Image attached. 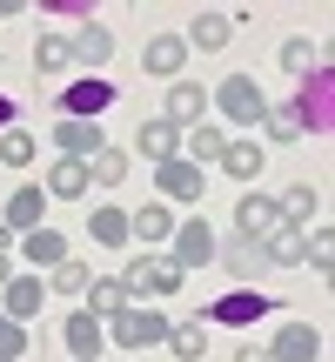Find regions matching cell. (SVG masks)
I'll return each instance as SVG.
<instances>
[{
    "label": "cell",
    "mask_w": 335,
    "mask_h": 362,
    "mask_svg": "<svg viewBox=\"0 0 335 362\" xmlns=\"http://www.w3.org/2000/svg\"><path fill=\"white\" fill-rule=\"evenodd\" d=\"M7 248H13V228H0V255H7Z\"/></svg>",
    "instance_id": "obj_43"
},
{
    "label": "cell",
    "mask_w": 335,
    "mask_h": 362,
    "mask_svg": "<svg viewBox=\"0 0 335 362\" xmlns=\"http://www.w3.org/2000/svg\"><path fill=\"white\" fill-rule=\"evenodd\" d=\"M40 302H47V275H7V296H0V315L7 322H34L40 315Z\"/></svg>",
    "instance_id": "obj_11"
},
{
    "label": "cell",
    "mask_w": 335,
    "mask_h": 362,
    "mask_svg": "<svg viewBox=\"0 0 335 362\" xmlns=\"http://www.w3.org/2000/svg\"><path fill=\"white\" fill-rule=\"evenodd\" d=\"M161 121H168V128H181V134H188L194 121H208V88H201V81H168Z\"/></svg>",
    "instance_id": "obj_10"
},
{
    "label": "cell",
    "mask_w": 335,
    "mask_h": 362,
    "mask_svg": "<svg viewBox=\"0 0 335 362\" xmlns=\"http://www.w3.org/2000/svg\"><path fill=\"white\" fill-rule=\"evenodd\" d=\"M34 67H40V74H67V67H74L67 40H61V34H40V47H34Z\"/></svg>",
    "instance_id": "obj_35"
},
{
    "label": "cell",
    "mask_w": 335,
    "mask_h": 362,
    "mask_svg": "<svg viewBox=\"0 0 335 362\" xmlns=\"http://www.w3.org/2000/svg\"><path fill=\"white\" fill-rule=\"evenodd\" d=\"M88 181L94 188H121V181H128V155H121V148H101V155L88 161Z\"/></svg>",
    "instance_id": "obj_32"
},
{
    "label": "cell",
    "mask_w": 335,
    "mask_h": 362,
    "mask_svg": "<svg viewBox=\"0 0 335 362\" xmlns=\"http://www.w3.org/2000/svg\"><path fill=\"white\" fill-rule=\"evenodd\" d=\"M141 67H148L155 81H181V67H188V40H181V34H148Z\"/></svg>",
    "instance_id": "obj_14"
},
{
    "label": "cell",
    "mask_w": 335,
    "mask_h": 362,
    "mask_svg": "<svg viewBox=\"0 0 335 362\" xmlns=\"http://www.w3.org/2000/svg\"><path fill=\"white\" fill-rule=\"evenodd\" d=\"M20 356H27V329L0 315V362H20Z\"/></svg>",
    "instance_id": "obj_38"
},
{
    "label": "cell",
    "mask_w": 335,
    "mask_h": 362,
    "mask_svg": "<svg viewBox=\"0 0 335 362\" xmlns=\"http://www.w3.org/2000/svg\"><path fill=\"white\" fill-rule=\"evenodd\" d=\"M261 134H269V141H302L309 128H302L295 101H288V107H269V115H261Z\"/></svg>",
    "instance_id": "obj_33"
},
{
    "label": "cell",
    "mask_w": 335,
    "mask_h": 362,
    "mask_svg": "<svg viewBox=\"0 0 335 362\" xmlns=\"http://www.w3.org/2000/svg\"><path fill=\"white\" fill-rule=\"evenodd\" d=\"M295 115H302V128H309V134H329L335 128V74H329V67H315V74L302 81Z\"/></svg>",
    "instance_id": "obj_7"
},
{
    "label": "cell",
    "mask_w": 335,
    "mask_h": 362,
    "mask_svg": "<svg viewBox=\"0 0 335 362\" xmlns=\"http://www.w3.org/2000/svg\"><path fill=\"white\" fill-rule=\"evenodd\" d=\"M168 315L161 309H148V302H128V309L121 315H107V342H114V349H128V356H141V349H161L168 342Z\"/></svg>",
    "instance_id": "obj_1"
},
{
    "label": "cell",
    "mask_w": 335,
    "mask_h": 362,
    "mask_svg": "<svg viewBox=\"0 0 335 362\" xmlns=\"http://www.w3.org/2000/svg\"><path fill=\"white\" fill-rule=\"evenodd\" d=\"M134 155H148V168L175 161V155H181V128H168V121H141V134H134Z\"/></svg>",
    "instance_id": "obj_22"
},
{
    "label": "cell",
    "mask_w": 335,
    "mask_h": 362,
    "mask_svg": "<svg viewBox=\"0 0 335 362\" xmlns=\"http://www.w3.org/2000/svg\"><path fill=\"white\" fill-rule=\"evenodd\" d=\"M61 121H101L107 107H114V81H101V74H81V81H67L61 88Z\"/></svg>",
    "instance_id": "obj_6"
},
{
    "label": "cell",
    "mask_w": 335,
    "mask_h": 362,
    "mask_svg": "<svg viewBox=\"0 0 335 362\" xmlns=\"http://www.w3.org/2000/svg\"><path fill=\"white\" fill-rule=\"evenodd\" d=\"M282 67H288V74H302V81H309L315 67H322V47H315V40H282Z\"/></svg>",
    "instance_id": "obj_34"
},
{
    "label": "cell",
    "mask_w": 335,
    "mask_h": 362,
    "mask_svg": "<svg viewBox=\"0 0 335 362\" xmlns=\"http://www.w3.org/2000/svg\"><path fill=\"white\" fill-rule=\"evenodd\" d=\"M7 275H13V262H7V255H0V288H7Z\"/></svg>",
    "instance_id": "obj_42"
},
{
    "label": "cell",
    "mask_w": 335,
    "mask_h": 362,
    "mask_svg": "<svg viewBox=\"0 0 335 362\" xmlns=\"http://www.w3.org/2000/svg\"><path fill=\"white\" fill-rule=\"evenodd\" d=\"M181 282H188V275H181L168 255H148V248L128 262V269H121V288H128V302H148V309H155L161 296H175Z\"/></svg>",
    "instance_id": "obj_2"
},
{
    "label": "cell",
    "mask_w": 335,
    "mask_h": 362,
    "mask_svg": "<svg viewBox=\"0 0 335 362\" xmlns=\"http://www.w3.org/2000/svg\"><path fill=\"white\" fill-rule=\"evenodd\" d=\"M181 40H188V54H194V47H201V54H221V47L235 40V21H228L221 7H201V13L188 21V34H181Z\"/></svg>",
    "instance_id": "obj_15"
},
{
    "label": "cell",
    "mask_w": 335,
    "mask_h": 362,
    "mask_svg": "<svg viewBox=\"0 0 335 362\" xmlns=\"http://www.w3.org/2000/svg\"><path fill=\"white\" fill-rule=\"evenodd\" d=\"M215 228H208V215H194V221H175V235H168V262H175L181 275L188 269H208L215 262Z\"/></svg>",
    "instance_id": "obj_5"
},
{
    "label": "cell",
    "mask_w": 335,
    "mask_h": 362,
    "mask_svg": "<svg viewBox=\"0 0 335 362\" xmlns=\"http://www.w3.org/2000/svg\"><path fill=\"white\" fill-rule=\"evenodd\" d=\"M208 107H221V121H228V128H261V115H269V94H261L255 74H228L215 94H208Z\"/></svg>",
    "instance_id": "obj_3"
},
{
    "label": "cell",
    "mask_w": 335,
    "mask_h": 362,
    "mask_svg": "<svg viewBox=\"0 0 335 362\" xmlns=\"http://www.w3.org/2000/svg\"><path fill=\"white\" fill-rule=\"evenodd\" d=\"M88 235H94V248H128V208H94Z\"/></svg>",
    "instance_id": "obj_28"
},
{
    "label": "cell",
    "mask_w": 335,
    "mask_h": 362,
    "mask_svg": "<svg viewBox=\"0 0 335 362\" xmlns=\"http://www.w3.org/2000/svg\"><path fill=\"white\" fill-rule=\"evenodd\" d=\"M121 309H128L121 275H94V282H88V315H94V322H107V315H121Z\"/></svg>",
    "instance_id": "obj_26"
},
{
    "label": "cell",
    "mask_w": 335,
    "mask_h": 362,
    "mask_svg": "<svg viewBox=\"0 0 335 362\" xmlns=\"http://www.w3.org/2000/svg\"><path fill=\"white\" fill-rule=\"evenodd\" d=\"M221 168H228L235 181H248V188H255L261 168H269V148H261L255 134H242V141H228V148H221Z\"/></svg>",
    "instance_id": "obj_18"
},
{
    "label": "cell",
    "mask_w": 335,
    "mask_h": 362,
    "mask_svg": "<svg viewBox=\"0 0 335 362\" xmlns=\"http://www.w3.org/2000/svg\"><path fill=\"white\" fill-rule=\"evenodd\" d=\"M13 115H20V107H13L7 94H0V128H13Z\"/></svg>",
    "instance_id": "obj_41"
},
{
    "label": "cell",
    "mask_w": 335,
    "mask_h": 362,
    "mask_svg": "<svg viewBox=\"0 0 335 362\" xmlns=\"http://www.w3.org/2000/svg\"><path fill=\"white\" fill-rule=\"evenodd\" d=\"M302 262H309L315 275H329V269H335V235H329V228H315V235H309V255H302Z\"/></svg>",
    "instance_id": "obj_37"
},
{
    "label": "cell",
    "mask_w": 335,
    "mask_h": 362,
    "mask_svg": "<svg viewBox=\"0 0 335 362\" xmlns=\"http://www.w3.org/2000/svg\"><path fill=\"white\" fill-rule=\"evenodd\" d=\"M0 228H13V242H20V235H34V228H47V194H40V181H20V188L7 194Z\"/></svg>",
    "instance_id": "obj_8"
},
{
    "label": "cell",
    "mask_w": 335,
    "mask_h": 362,
    "mask_svg": "<svg viewBox=\"0 0 335 362\" xmlns=\"http://www.w3.org/2000/svg\"><path fill=\"white\" fill-rule=\"evenodd\" d=\"M235 362H269V349H261V342H242V356Z\"/></svg>",
    "instance_id": "obj_40"
},
{
    "label": "cell",
    "mask_w": 335,
    "mask_h": 362,
    "mask_svg": "<svg viewBox=\"0 0 335 362\" xmlns=\"http://www.w3.org/2000/svg\"><path fill=\"white\" fill-rule=\"evenodd\" d=\"M61 342H67V356L74 362H101V349H107V322H94L88 309H74L61 322Z\"/></svg>",
    "instance_id": "obj_12"
},
{
    "label": "cell",
    "mask_w": 335,
    "mask_h": 362,
    "mask_svg": "<svg viewBox=\"0 0 335 362\" xmlns=\"http://www.w3.org/2000/svg\"><path fill=\"white\" fill-rule=\"evenodd\" d=\"M215 262H228V275H261L269 269V255H261V242H228V248H215Z\"/></svg>",
    "instance_id": "obj_30"
},
{
    "label": "cell",
    "mask_w": 335,
    "mask_h": 362,
    "mask_svg": "<svg viewBox=\"0 0 335 362\" xmlns=\"http://www.w3.org/2000/svg\"><path fill=\"white\" fill-rule=\"evenodd\" d=\"M88 282H94V269H88L81 255H67L61 269L47 275V296H54V288H61V296H88Z\"/></svg>",
    "instance_id": "obj_31"
},
{
    "label": "cell",
    "mask_w": 335,
    "mask_h": 362,
    "mask_svg": "<svg viewBox=\"0 0 335 362\" xmlns=\"http://www.w3.org/2000/svg\"><path fill=\"white\" fill-rule=\"evenodd\" d=\"M269 362H322V329L315 322H282V336L261 342Z\"/></svg>",
    "instance_id": "obj_9"
},
{
    "label": "cell",
    "mask_w": 335,
    "mask_h": 362,
    "mask_svg": "<svg viewBox=\"0 0 335 362\" xmlns=\"http://www.w3.org/2000/svg\"><path fill=\"white\" fill-rule=\"evenodd\" d=\"M275 208H282V221H288V228H302V221H315V215H322V188H315V181H295V188H288Z\"/></svg>",
    "instance_id": "obj_27"
},
{
    "label": "cell",
    "mask_w": 335,
    "mask_h": 362,
    "mask_svg": "<svg viewBox=\"0 0 335 362\" xmlns=\"http://www.w3.org/2000/svg\"><path fill=\"white\" fill-rule=\"evenodd\" d=\"M208 336H215V329L194 315V322H175V329H168V349H175L181 362H201V356H208Z\"/></svg>",
    "instance_id": "obj_29"
},
{
    "label": "cell",
    "mask_w": 335,
    "mask_h": 362,
    "mask_svg": "<svg viewBox=\"0 0 335 362\" xmlns=\"http://www.w3.org/2000/svg\"><path fill=\"white\" fill-rule=\"evenodd\" d=\"M168 235H175V215H168V202H148L128 215V242H148V248H168Z\"/></svg>",
    "instance_id": "obj_21"
},
{
    "label": "cell",
    "mask_w": 335,
    "mask_h": 362,
    "mask_svg": "<svg viewBox=\"0 0 335 362\" xmlns=\"http://www.w3.org/2000/svg\"><path fill=\"white\" fill-rule=\"evenodd\" d=\"M20 255H27V275H40V269H61L67 262V235H54V228H34V235H20Z\"/></svg>",
    "instance_id": "obj_20"
},
{
    "label": "cell",
    "mask_w": 335,
    "mask_h": 362,
    "mask_svg": "<svg viewBox=\"0 0 335 362\" xmlns=\"http://www.w3.org/2000/svg\"><path fill=\"white\" fill-rule=\"evenodd\" d=\"M155 188L168 194V202H201V188H208V181H201V168H194V161H161V168H155Z\"/></svg>",
    "instance_id": "obj_17"
},
{
    "label": "cell",
    "mask_w": 335,
    "mask_h": 362,
    "mask_svg": "<svg viewBox=\"0 0 335 362\" xmlns=\"http://www.w3.org/2000/svg\"><path fill=\"white\" fill-rule=\"evenodd\" d=\"M261 255H269L275 269H302V255H309V228H288V221H282V228L261 242Z\"/></svg>",
    "instance_id": "obj_24"
},
{
    "label": "cell",
    "mask_w": 335,
    "mask_h": 362,
    "mask_svg": "<svg viewBox=\"0 0 335 362\" xmlns=\"http://www.w3.org/2000/svg\"><path fill=\"white\" fill-rule=\"evenodd\" d=\"M0 161H7V168H27V161H34V134L7 128V134H0Z\"/></svg>",
    "instance_id": "obj_36"
},
{
    "label": "cell",
    "mask_w": 335,
    "mask_h": 362,
    "mask_svg": "<svg viewBox=\"0 0 335 362\" xmlns=\"http://www.w3.org/2000/svg\"><path fill=\"white\" fill-rule=\"evenodd\" d=\"M40 194H47V202H81V194H88V161H54V168H47V188H40Z\"/></svg>",
    "instance_id": "obj_23"
},
{
    "label": "cell",
    "mask_w": 335,
    "mask_h": 362,
    "mask_svg": "<svg viewBox=\"0 0 335 362\" xmlns=\"http://www.w3.org/2000/svg\"><path fill=\"white\" fill-rule=\"evenodd\" d=\"M67 54H74L81 67H107V61H114V34H107V21H81V34L67 40Z\"/></svg>",
    "instance_id": "obj_19"
},
{
    "label": "cell",
    "mask_w": 335,
    "mask_h": 362,
    "mask_svg": "<svg viewBox=\"0 0 335 362\" xmlns=\"http://www.w3.org/2000/svg\"><path fill=\"white\" fill-rule=\"evenodd\" d=\"M235 228H242L248 242H269V235L282 228V208H275V202H269L261 188H248L242 202H235Z\"/></svg>",
    "instance_id": "obj_13"
},
{
    "label": "cell",
    "mask_w": 335,
    "mask_h": 362,
    "mask_svg": "<svg viewBox=\"0 0 335 362\" xmlns=\"http://www.w3.org/2000/svg\"><path fill=\"white\" fill-rule=\"evenodd\" d=\"M221 148H228V134H221V128H208V121H194V128L181 134V161H194V168L221 161Z\"/></svg>",
    "instance_id": "obj_25"
},
{
    "label": "cell",
    "mask_w": 335,
    "mask_h": 362,
    "mask_svg": "<svg viewBox=\"0 0 335 362\" xmlns=\"http://www.w3.org/2000/svg\"><path fill=\"white\" fill-rule=\"evenodd\" d=\"M40 13H61V21H94V0H47Z\"/></svg>",
    "instance_id": "obj_39"
},
{
    "label": "cell",
    "mask_w": 335,
    "mask_h": 362,
    "mask_svg": "<svg viewBox=\"0 0 335 362\" xmlns=\"http://www.w3.org/2000/svg\"><path fill=\"white\" fill-rule=\"evenodd\" d=\"M54 148H61L67 161H94L107 141H101V128H94V121H61V115H54Z\"/></svg>",
    "instance_id": "obj_16"
},
{
    "label": "cell",
    "mask_w": 335,
    "mask_h": 362,
    "mask_svg": "<svg viewBox=\"0 0 335 362\" xmlns=\"http://www.w3.org/2000/svg\"><path fill=\"white\" fill-rule=\"evenodd\" d=\"M269 309H275L269 288H228V296H215V302L201 309V322H208V329H255Z\"/></svg>",
    "instance_id": "obj_4"
}]
</instances>
